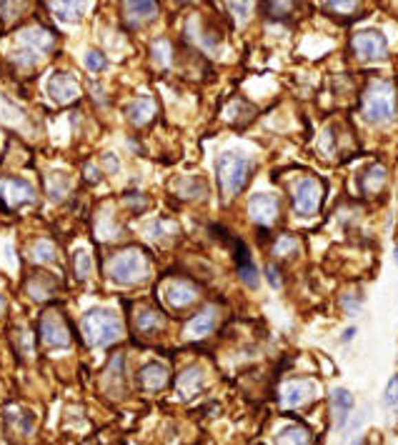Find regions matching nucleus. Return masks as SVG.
<instances>
[{
    "label": "nucleus",
    "mask_w": 398,
    "mask_h": 445,
    "mask_svg": "<svg viewBox=\"0 0 398 445\" xmlns=\"http://www.w3.org/2000/svg\"><path fill=\"white\" fill-rule=\"evenodd\" d=\"M153 113H156V103H153L151 98H138V100H133L131 105H128V120L136 125H143L148 123L153 118Z\"/></svg>",
    "instance_id": "nucleus-20"
},
{
    "label": "nucleus",
    "mask_w": 398,
    "mask_h": 445,
    "mask_svg": "<svg viewBox=\"0 0 398 445\" xmlns=\"http://www.w3.org/2000/svg\"><path fill=\"white\" fill-rule=\"evenodd\" d=\"M83 338L88 345L93 348H103V345H110L116 343L118 338L123 336V325H121V318L110 310H90V313L83 315Z\"/></svg>",
    "instance_id": "nucleus-1"
},
{
    "label": "nucleus",
    "mask_w": 398,
    "mask_h": 445,
    "mask_svg": "<svg viewBox=\"0 0 398 445\" xmlns=\"http://www.w3.org/2000/svg\"><path fill=\"white\" fill-rule=\"evenodd\" d=\"M48 96L53 98L55 103H70V100H76L81 88H78V80L68 73H55V76L48 78Z\"/></svg>",
    "instance_id": "nucleus-10"
},
{
    "label": "nucleus",
    "mask_w": 398,
    "mask_h": 445,
    "mask_svg": "<svg viewBox=\"0 0 398 445\" xmlns=\"http://www.w3.org/2000/svg\"><path fill=\"white\" fill-rule=\"evenodd\" d=\"M396 116V90L391 83L373 80L364 93V118L368 123H391Z\"/></svg>",
    "instance_id": "nucleus-2"
},
{
    "label": "nucleus",
    "mask_w": 398,
    "mask_h": 445,
    "mask_svg": "<svg viewBox=\"0 0 398 445\" xmlns=\"http://www.w3.org/2000/svg\"><path fill=\"white\" fill-rule=\"evenodd\" d=\"M203 370L200 368H188L186 373H180V378H178V393H180V398H193L196 393L203 388Z\"/></svg>",
    "instance_id": "nucleus-19"
},
{
    "label": "nucleus",
    "mask_w": 398,
    "mask_h": 445,
    "mask_svg": "<svg viewBox=\"0 0 398 445\" xmlns=\"http://www.w3.org/2000/svg\"><path fill=\"white\" fill-rule=\"evenodd\" d=\"M6 308H8V301H6V295L0 293V315L6 313Z\"/></svg>",
    "instance_id": "nucleus-37"
},
{
    "label": "nucleus",
    "mask_w": 398,
    "mask_h": 445,
    "mask_svg": "<svg viewBox=\"0 0 398 445\" xmlns=\"http://www.w3.org/2000/svg\"><path fill=\"white\" fill-rule=\"evenodd\" d=\"M326 10H358V3H326Z\"/></svg>",
    "instance_id": "nucleus-35"
},
{
    "label": "nucleus",
    "mask_w": 398,
    "mask_h": 445,
    "mask_svg": "<svg viewBox=\"0 0 398 445\" xmlns=\"http://www.w3.org/2000/svg\"><path fill=\"white\" fill-rule=\"evenodd\" d=\"M163 298L171 308H186V305H191L198 298V288L191 285L188 281H173L165 285Z\"/></svg>",
    "instance_id": "nucleus-12"
},
{
    "label": "nucleus",
    "mask_w": 398,
    "mask_h": 445,
    "mask_svg": "<svg viewBox=\"0 0 398 445\" xmlns=\"http://www.w3.org/2000/svg\"><path fill=\"white\" fill-rule=\"evenodd\" d=\"M275 445H311V433L303 425H286L275 435Z\"/></svg>",
    "instance_id": "nucleus-21"
},
{
    "label": "nucleus",
    "mask_w": 398,
    "mask_h": 445,
    "mask_svg": "<svg viewBox=\"0 0 398 445\" xmlns=\"http://www.w3.org/2000/svg\"><path fill=\"white\" fill-rule=\"evenodd\" d=\"M50 8L58 10L55 15H58L61 21H78L83 15V10H88L85 3H50Z\"/></svg>",
    "instance_id": "nucleus-25"
},
{
    "label": "nucleus",
    "mask_w": 398,
    "mask_h": 445,
    "mask_svg": "<svg viewBox=\"0 0 398 445\" xmlns=\"http://www.w3.org/2000/svg\"><path fill=\"white\" fill-rule=\"evenodd\" d=\"M21 48H25L28 53H33L35 58L41 55H48L55 48V35L53 30H45V28H33V30H25L21 35Z\"/></svg>",
    "instance_id": "nucleus-11"
},
{
    "label": "nucleus",
    "mask_w": 398,
    "mask_h": 445,
    "mask_svg": "<svg viewBox=\"0 0 398 445\" xmlns=\"http://www.w3.org/2000/svg\"><path fill=\"white\" fill-rule=\"evenodd\" d=\"M268 281H271V285L273 288H281V275H278V270H275V265H268Z\"/></svg>",
    "instance_id": "nucleus-36"
},
{
    "label": "nucleus",
    "mask_w": 398,
    "mask_h": 445,
    "mask_svg": "<svg viewBox=\"0 0 398 445\" xmlns=\"http://www.w3.org/2000/svg\"><path fill=\"white\" fill-rule=\"evenodd\" d=\"M396 413H398V411H396Z\"/></svg>",
    "instance_id": "nucleus-41"
},
{
    "label": "nucleus",
    "mask_w": 398,
    "mask_h": 445,
    "mask_svg": "<svg viewBox=\"0 0 398 445\" xmlns=\"http://www.w3.org/2000/svg\"><path fill=\"white\" fill-rule=\"evenodd\" d=\"M313 395H316V385L311 383V380H295V383L286 385V391H283V405L298 408V405L311 403Z\"/></svg>",
    "instance_id": "nucleus-13"
},
{
    "label": "nucleus",
    "mask_w": 398,
    "mask_h": 445,
    "mask_svg": "<svg viewBox=\"0 0 398 445\" xmlns=\"http://www.w3.org/2000/svg\"><path fill=\"white\" fill-rule=\"evenodd\" d=\"M105 270H108V275L118 285H136V283L148 278L151 263H148V258L140 250L131 248V250H123V253L113 255Z\"/></svg>",
    "instance_id": "nucleus-4"
},
{
    "label": "nucleus",
    "mask_w": 398,
    "mask_h": 445,
    "mask_svg": "<svg viewBox=\"0 0 398 445\" xmlns=\"http://www.w3.org/2000/svg\"><path fill=\"white\" fill-rule=\"evenodd\" d=\"M235 261H238L240 281L246 283L248 288H255V285H258V270H255V265L251 263V255H248L243 243H235Z\"/></svg>",
    "instance_id": "nucleus-17"
},
{
    "label": "nucleus",
    "mask_w": 398,
    "mask_h": 445,
    "mask_svg": "<svg viewBox=\"0 0 398 445\" xmlns=\"http://www.w3.org/2000/svg\"><path fill=\"white\" fill-rule=\"evenodd\" d=\"M30 258L38 263H53L55 261V248L48 240H35L30 248Z\"/></svg>",
    "instance_id": "nucleus-28"
},
{
    "label": "nucleus",
    "mask_w": 398,
    "mask_h": 445,
    "mask_svg": "<svg viewBox=\"0 0 398 445\" xmlns=\"http://www.w3.org/2000/svg\"><path fill=\"white\" fill-rule=\"evenodd\" d=\"M331 405H333V415H336L338 428H344L350 411H353V395L346 388H336L333 395H331Z\"/></svg>",
    "instance_id": "nucleus-18"
},
{
    "label": "nucleus",
    "mask_w": 398,
    "mask_h": 445,
    "mask_svg": "<svg viewBox=\"0 0 398 445\" xmlns=\"http://www.w3.org/2000/svg\"><path fill=\"white\" fill-rule=\"evenodd\" d=\"M35 191L33 185L23 178H3L0 180V206L8 210H18V208L33 206Z\"/></svg>",
    "instance_id": "nucleus-5"
},
{
    "label": "nucleus",
    "mask_w": 398,
    "mask_h": 445,
    "mask_svg": "<svg viewBox=\"0 0 398 445\" xmlns=\"http://www.w3.org/2000/svg\"><path fill=\"white\" fill-rule=\"evenodd\" d=\"M396 263H398V248H396Z\"/></svg>",
    "instance_id": "nucleus-40"
},
{
    "label": "nucleus",
    "mask_w": 398,
    "mask_h": 445,
    "mask_svg": "<svg viewBox=\"0 0 398 445\" xmlns=\"http://www.w3.org/2000/svg\"><path fill=\"white\" fill-rule=\"evenodd\" d=\"M353 445H366V440H356V443H353Z\"/></svg>",
    "instance_id": "nucleus-39"
},
{
    "label": "nucleus",
    "mask_w": 398,
    "mask_h": 445,
    "mask_svg": "<svg viewBox=\"0 0 398 445\" xmlns=\"http://www.w3.org/2000/svg\"><path fill=\"white\" fill-rule=\"evenodd\" d=\"M278 210H281V203L275 198L273 193H255L251 203H248V213L255 223L261 226H271L275 218H278Z\"/></svg>",
    "instance_id": "nucleus-9"
},
{
    "label": "nucleus",
    "mask_w": 398,
    "mask_h": 445,
    "mask_svg": "<svg viewBox=\"0 0 398 445\" xmlns=\"http://www.w3.org/2000/svg\"><path fill=\"white\" fill-rule=\"evenodd\" d=\"M45 188H48V195H50V200H63L65 195H68V191H70V175H65V173H61V171H55V173H50L48 178H45Z\"/></svg>",
    "instance_id": "nucleus-22"
},
{
    "label": "nucleus",
    "mask_w": 398,
    "mask_h": 445,
    "mask_svg": "<svg viewBox=\"0 0 398 445\" xmlns=\"http://www.w3.org/2000/svg\"><path fill=\"white\" fill-rule=\"evenodd\" d=\"M136 325L140 333H156V330H160L165 325V321L160 318L156 310H140L136 318Z\"/></svg>",
    "instance_id": "nucleus-24"
},
{
    "label": "nucleus",
    "mask_w": 398,
    "mask_h": 445,
    "mask_svg": "<svg viewBox=\"0 0 398 445\" xmlns=\"http://www.w3.org/2000/svg\"><path fill=\"white\" fill-rule=\"evenodd\" d=\"M323 200V185L316 178H303L295 183V193H293V208L298 215H313L318 213Z\"/></svg>",
    "instance_id": "nucleus-6"
},
{
    "label": "nucleus",
    "mask_w": 398,
    "mask_h": 445,
    "mask_svg": "<svg viewBox=\"0 0 398 445\" xmlns=\"http://www.w3.org/2000/svg\"><path fill=\"white\" fill-rule=\"evenodd\" d=\"M6 428L15 435H30L35 428V415L30 411H8Z\"/></svg>",
    "instance_id": "nucleus-16"
},
{
    "label": "nucleus",
    "mask_w": 398,
    "mask_h": 445,
    "mask_svg": "<svg viewBox=\"0 0 398 445\" xmlns=\"http://www.w3.org/2000/svg\"><path fill=\"white\" fill-rule=\"evenodd\" d=\"M153 61L158 63V65H168L171 61V43L168 41H158L153 45Z\"/></svg>",
    "instance_id": "nucleus-32"
},
{
    "label": "nucleus",
    "mask_w": 398,
    "mask_h": 445,
    "mask_svg": "<svg viewBox=\"0 0 398 445\" xmlns=\"http://www.w3.org/2000/svg\"><path fill=\"white\" fill-rule=\"evenodd\" d=\"M216 173H218L223 198H233L235 193L246 188L248 178H251V160L240 153H223L216 163Z\"/></svg>",
    "instance_id": "nucleus-3"
},
{
    "label": "nucleus",
    "mask_w": 398,
    "mask_h": 445,
    "mask_svg": "<svg viewBox=\"0 0 398 445\" xmlns=\"http://www.w3.org/2000/svg\"><path fill=\"white\" fill-rule=\"evenodd\" d=\"M41 343L45 348H68L70 333L58 313H45L41 321Z\"/></svg>",
    "instance_id": "nucleus-8"
},
{
    "label": "nucleus",
    "mask_w": 398,
    "mask_h": 445,
    "mask_svg": "<svg viewBox=\"0 0 398 445\" xmlns=\"http://www.w3.org/2000/svg\"><path fill=\"white\" fill-rule=\"evenodd\" d=\"M103 165H105V171H108V173H118V168H121V163H118V158L113 155V153H105Z\"/></svg>",
    "instance_id": "nucleus-34"
},
{
    "label": "nucleus",
    "mask_w": 398,
    "mask_h": 445,
    "mask_svg": "<svg viewBox=\"0 0 398 445\" xmlns=\"http://www.w3.org/2000/svg\"><path fill=\"white\" fill-rule=\"evenodd\" d=\"M350 45H353V53L361 61H381L388 53V43H386V38L378 30H364V33H358L350 41Z\"/></svg>",
    "instance_id": "nucleus-7"
},
{
    "label": "nucleus",
    "mask_w": 398,
    "mask_h": 445,
    "mask_svg": "<svg viewBox=\"0 0 398 445\" xmlns=\"http://www.w3.org/2000/svg\"><path fill=\"white\" fill-rule=\"evenodd\" d=\"M105 65H108V58H105L101 50H88V53H85V68H88L90 73H101Z\"/></svg>",
    "instance_id": "nucleus-30"
},
{
    "label": "nucleus",
    "mask_w": 398,
    "mask_h": 445,
    "mask_svg": "<svg viewBox=\"0 0 398 445\" xmlns=\"http://www.w3.org/2000/svg\"><path fill=\"white\" fill-rule=\"evenodd\" d=\"M216 321H218L216 308H206L203 313H198L186 325V336L188 338H206L208 333H213V328H216Z\"/></svg>",
    "instance_id": "nucleus-14"
},
{
    "label": "nucleus",
    "mask_w": 398,
    "mask_h": 445,
    "mask_svg": "<svg viewBox=\"0 0 398 445\" xmlns=\"http://www.w3.org/2000/svg\"><path fill=\"white\" fill-rule=\"evenodd\" d=\"M386 183V171L384 165H373V168H368V171L364 173V178H361V188H364V193H378V188Z\"/></svg>",
    "instance_id": "nucleus-23"
},
{
    "label": "nucleus",
    "mask_w": 398,
    "mask_h": 445,
    "mask_svg": "<svg viewBox=\"0 0 398 445\" xmlns=\"http://www.w3.org/2000/svg\"><path fill=\"white\" fill-rule=\"evenodd\" d=\"M298 250V240L295 238H291V235H281V238L275 240V246H273V253L275 255H291V253H295Z\"/></svg>",
    "instance_id": "nucleus-31"
},
{
    "label": "nucleus",
    "mask_w": 398,
    "mask_h": 445,
    "mask_svg": "<svg viewBox=\"0 0 398 445\" xmlns=\"http://www.w3.org/2000/svg\"><path fill=\"white\" fill-rule=\"evenodd\" d=\"M105 388L113 393H118V385L116 383H123V356H116L110 360L108 370H105Z\"/></svg>",
    "instance_id": "nucleus-26"
},
{
    "label": "nucleus",
    "mask_w": 398,
    "mask_h": 445,
    "mask_svg": "<svg viewBox=\"0 0 398 445\" xmlns=\"http://www.w3.org/2000/svg\"><path fill=\"white\" fill-rule=\"evenodd\" d=\"M165 383H168V368H165V365L151 363V365H145V368L140 370V385H143L148 393L160 391Z\"/></svg>",
    "instance_id": "nucleus-15"
},
{
    "label": "nucleus",
    "mask_w": 398,
    "mask_h": 445,
    "mask_svg": "<svg viewBox=\"0 0 398 445\" xmlns=\"http://www.w3.org/2000/svg\"><path fill=\"white\" fill-rule=\"evenodd\" d=\"M384 403L391 405V408H396V411H398V376L391 378V383H388V388H386Z\"/></svg>",
    "instance_id": "nucleus-33"
},
{
    "label": "nucleus",
    "mask_w": 398,
    "mask_h": 445,
    "mask_svg": "<svg viewBox=\"0 0 398 445\" xmlns=\"http://www.w3.org/2000/svg\"><path fill=\"white\" fill-rule=\"evenodd\" d=\"M73 261H76V275L78 278H88L90 270H93V261H90V253L88 250H76V255H73Z\"/></svg>",
    "instance_id": "nucleus-29"
},
{
    "label": "nucleus",
    "mask_w": 398,
    "mask_h": 445,
    "mask_svg": "<svg viewBox=\"0 0 398 445\" xmlns=\"http://www.w3.org/2000/svg\"><path fill=\"white\" fill-rule=\"evenodd\" d=\"M353 333H356V330H353V328H348V330H346V336H344V340H350V338H353Z\"/></svg>",
    "instance_id": "nucleus-38"
},
{
    "label": "nucleus",
    "mask_w": 398,
    "mask_h": 445,
    "mask_svg": "<svg viewBox=\"0 0 398 445\" xmlns=\"http://www.w3.org/2000/svg\"><path fill=\"white\" fill-rule=\"evenodd\" d=\"M156 10H158L156 3H128L125 6V15L131 21H148V18L156 15Z\"/></svg>",
    "instance_id": "nucleus-27"
}]
</instances>
